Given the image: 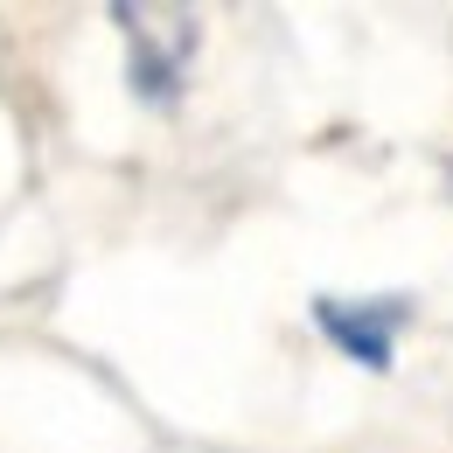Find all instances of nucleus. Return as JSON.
Wrapping results in <instances>:
<instances>
[{"label":"nucleus","mask_w":453,"mask_h":453,"mask_svg":"<svg viewBox=\"0 0 453 453\" xmlns=\"http://www.w3.org/2000/svg\"><path fill=\"white\" fill-rule=\"evenodd\" d=\"M112 21L126 28V84L147 98V105H161V112H174V98H181V84H188V63H196V14H181V7H168V28H154L161 14L154 7H126L119 0Z\"/></svg>","instance_id":"obj_1"},{"label":"nucleus","mask_w":453,"mask_h":453,"mask_svg":"<svg viewBox=\"0 0 453 453\" xmlns=\"http://www.w3.org/2000/svg\"><path fill=\"white\" fill-rule=\"evenodd\" d=\"M411 321V300L404 293H377V300H342V293H314V328L321 342L349 356V363H363V370H391L397 363V328Z\"/></svg>","instance_id":"obj_2"},{"label":"nucleus","mask_w":453,"mask_h":453,"mask_svg":"<svg viewBox=\"0 0 453 453\" xmlns=\"http://www.w3.org/2000/svg\"><path fill=\"white\" fill-rule=\"evenodd\" d=\"M447 181H453V161H447Z\"/></svg>","instance_id":"obj_3"}]
</instances>
